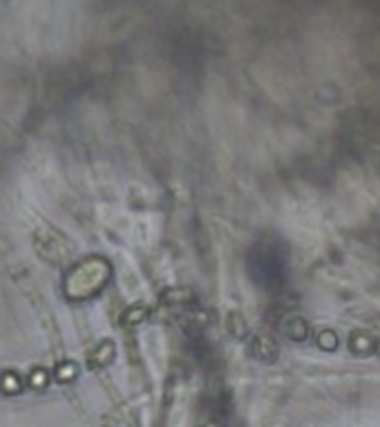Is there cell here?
Wrapping results in <instances>:
<instances>
[{
	"mask_svg": "<svg viewBox=\"0 0 380 427\" xmlns=\"http://www.w3.org/2000/svg\"><path fill=\"white\" fill-rule=\"evenodd\" d=\"M228 331L233 336H237V338H242L246 334V325H244V318H242L239 313H230L228 316Z\"/></svg>",
	"mask_w": 380,
	"mask_h": 427,
	"instance_id": "8",
	"label": "cell"
},
{
	"mask_svg": "<svg viewBox=\"0 0 380 427\" xmlns=\"http://www.w3.org/2000/svg\"><path fill=\"white\" fill-rule=\"evenodd\" d=\"M150 316V306L143 304V302H136V304H130L125 311L121 313V325L123 327H136L148 320Z\"/></svg>",
	"mask_w": 380,
	"mask_h": 427,
	"instance_id": "4",
	"label": "cell"
},
{
	"mask_svg": "<svg viewBox=\"0 0 380 427\" xmlns=\"http://www.w3.org/2000/svg\"><path fill=\"white\" fill-rule=\"evenodd\" d=\"M253 351H255L258 358L271 360V358H276V343L267 336H255V340H253Z\"/></svg>",
	"mask_w": 380,
	"mask_h": 427,
	"instance_id": "7",
	"label": "cell"
},
{
	"mask_svg": "<svg viewBox=\"0 0 380 427\" xmlns=\"http://www.w3.org/2000/svg\"><path fill=\"white\" fill-rule=\"evenodd\" d=\"M49 380H52V373L45 367H34L27 376V385L34 391H45L49 387Z\"/></svg>",
	"mask_w": 380,
	"mask_h": 427,
	"instance_id": "6",
	"label": "cell"
},
{
	"mask_svg": "<svg viewBox=\"0 0 380 427\" xmlns=\"http://www.w3.org/2000/svg\"><path fill=\"white\" fill-rule=\"evenodd\" d=\"M112 280V266L101 255H90L72 264L63 277V293L72 302H86L99 295Z\"/></svg>",
	"mask_w": 380,
	"mask_h": 427,
	"instance_id": "1",
	"label": "cell"
},
{
	"mask_svg": "<svg viewBox=\"0 0 380 427\" xmlns=\"http://www.w3.org/2000/svg\"><path fill=\"white\" fill-rule=\"evenodd\" d=\"M114 356H117V345H114V340L105 338V340H101V343L90 351V356H88V369H90V371H101V369H105L108 365H112Z\"/></svg>",
	"mask_w": 380,
	"mask_h": 427,
	"instance_id": "2",
	"label": "cell"
},
{
	"mask_svg": "<svg viewBox=\"0 0 380 427\" xmlns=\"http://www.w3.org/2000/svg\"><path fill=\"white\" fill-rule=\"evenodd\" d=\"M23 389H25V382L18 371L7 369V371L0 373V391H3L5 396H18Z\"/></svg>",
	"mask_w": 380,
	"mask_h": 427,
	"instance_id": "3",
	"label": "cell"
},
{
	"mask_svg": "<svg viewBox=\"0 0 380 427\" xmlns=\"http://www.w3.org/2000/svg\"><path fill=\"white\" fill-rule=\"evenodd\" d=\"M79 376V365L74 360H61L56 362V367H54V378L56 382H61V385H68V382L72 380H77Z\"/></svg>",
	"mask_w": 380,
	"mask_h": 427,
	"instance_id": "5",
	"label": "cell"
},
{
	"mask_svg": "<svg viewBox=\"0 0 380 427\" xmlns=\"http://www.w3.org/2000/svg\"><path fill=\"white\" fill-rule=\"evenodd\" d=\"M199 427H221L219 423H215V421H208V423H204V425H199Z\"/></svg>",
	"mask_w": 380,
	"mask_h": 427,
	"instance_id": "9",
	"label": "cell"
}]
</instances>
